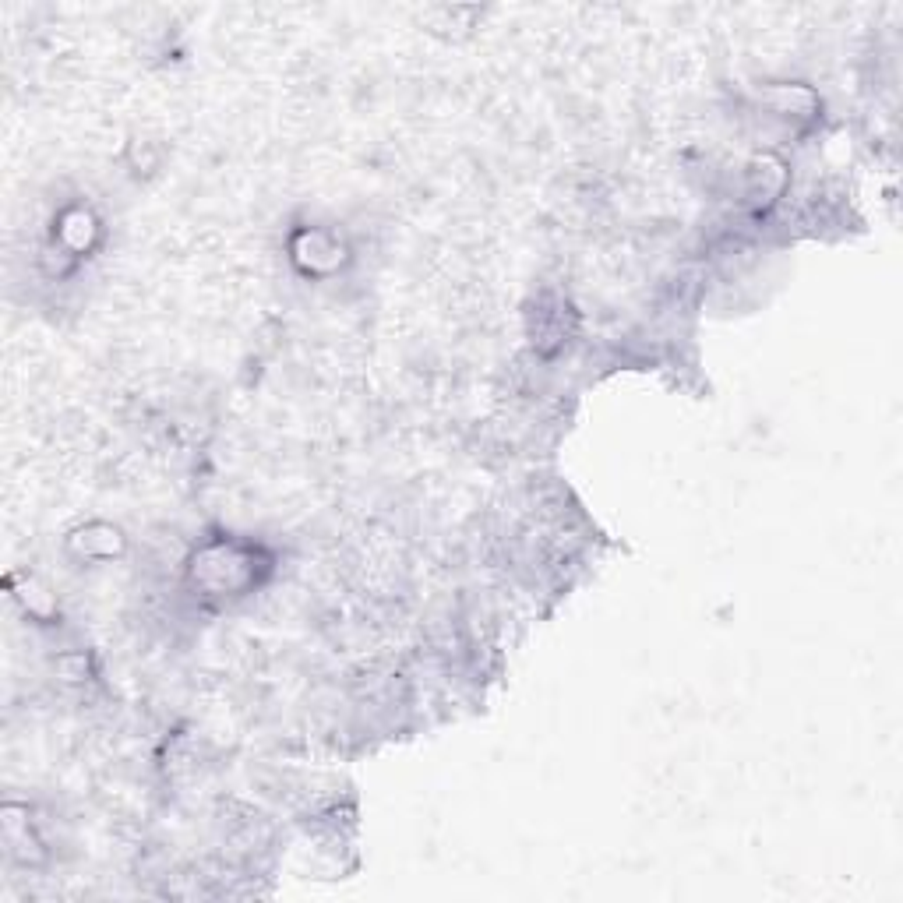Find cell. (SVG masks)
<instances>
[{
  "label": "cell",
  "mask_w": 903,
  "mask_h": 903,
  "mask_svg": "<svg viewBox=\"0 0 903 903\" xmlns=\"http://www.w3.org/2000/svg\"><path fill=\"white\" fill-rule=\"evenodd\" d=\"M265 572V558L258 547L244 544H212L198 551L191 575L205 590V597H244L251 586H258Z\"/></svg>",
  "instance_id": "obj_1"
},
{
  "label": "cell",
  "mask_w": 903,
  "mask_h": 903,
  "mask_svg": "<svg viewBox=\"0 0 903 903\" xmlns=\"http://www.w3.org/2000/svg\"><path fill=\"white\" fill-rule=\"evenodd\" d=\"M92 233H96V219L85 209H68L60 216V244L68 247V251L82 254L89 247Z\"/></svg>",
  "instance_id": "obj_2"
},
{
  "label": "cell",
  "mask_w": 903,
  "mask_h": 903,
  "mask_svg": "<svg viewBox=\"0 0 903 903\" xmlns=\"http://www.w3.org/2000/svg\"><path fill=\"white\" fill-rule=\"evenodd\" d=\"M300 240H304L307 251H311V254H307V265H311V272H321V269H329V265H336L339 244L329 237V233L314 230V233H304Z\"/></svg>",
  "instance_id": "obj_3"
}]
</instances>
